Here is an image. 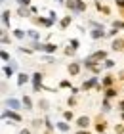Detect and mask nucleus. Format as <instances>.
<instances>
[{"instance_id": "10", "label": "nucleus", "mask_w": 124, "mask_h": 134, "mask_svg": "<svg viewBox=\"0 0 124 134\" xmlns=\"http://www.w3.org/2000/svg\"><path fill=\"white\" fill-rule=\"evenodd\" d=\"M78 134H88V132H78Z\"/></svg>"}, {"instance_id": "3", "label": "nucleus", "mask_w": 124, "mask_h": 134, "mask_svg": "<svg viewBox=\"0 0 124 134\" xmlns=\"http://www.w3.org/2000/svg\"><path fill=\"white\" fill-rule=\"evenodd\" d=\"M101 35H103V33H101V31H99V29H96V31H94V33H92V36H94V38H97V36H101Z\"/></svg>"}, {"instance_id": "11", "label": "nucleus", "mask_w": 124, "mask_h": 134, "mask_svg": "<svg viewBox=\"0 0 124 134\" xmlns=\"http://www.w3.org/2000/svg\"><path fill=\"white\" fill-rule=\"evenodd\" d=\"M122 109H124V103H122Z\"/></svg>"}, {"instance_id": "2", "label": "nucleus", "mask_w": 124, "mask_h": 134, "mask_svg": "<svg viewBox=\"0 0 124 134\" xmlns=\"http://www.w3.org/2000/svg\"><path fill=\"white\" fill-rule=\"evenodd\" d=\"M8 105H10L11 109H17V107H19V103H17L15 100H10V102H8Z\"/></svg>"}, {"instance_id": "6", "label": "nucleus", "mask_w": 124, "mask_h": 134, "mask_svg": "<svg viewBox=\"0 0 124 134\" xmlns=\"http://www.w3.org/2000/svg\"><path fill=\"white\" fill-rule=\"evenodd\" d=\"M23 82H27V75H21L19 77V84H23Z\"/></svg>"}, {"instance_id": "8", "label": "nucleus", "mask_w": 124, "mask_h": 134, "mask_svg": "<svg viewBox=\"0 0 124 134\" xmlns=\"http://www.w3.org/2000/svg\"><path fill=\"white\" fill-rule=\"evenodd\" d=\"M4 73H6L8 77H11V69H10V67H6V69H4Z\"/></svg>"}, {"instance_id": "7", "label": "nucleus", "mask_w": 124, "mask_h": 134, "mask_svg": "<svg viewBox=\"0 0 124 134\" xmlns=\"http://www.w3.org/2000/svg\"><path fill=\"white\" fill-rule=\"evenodd\" d=\"M57 126H59V129H61V130H67V129H69V126H67V125H63V123H59Z\"/></svg>"}, {"instance_id": "4", "label": "nucleus", "mask_w": 124, "mask_h": 134, "mask_svg": "<svg viewBox=\"0 0 124 134\" xmlns=\"http://www.w3.org/2000/svg\"><path fill=\"white\" fill-rule=\"evenodd\" d=\"M40 73H36V75H34V82H36V88H38V82H40Z\"/></svg>"}, {"instance_id": "9", "label": "nucleus", "mask_w": 124, "mask_h": 134, "mask_svg": "<svg viewBox=\"0 0 124 134\" xmlns=\"http://www.w3.org/2000/svg\"><path fill=\"white\" fill-rule=\"evenodd\" d=\"M19 134H31V132H29V130H21Z\"/></svg>"}, {"instance_id": "5", "label": "nucleus", "mask_w": 124, "mask_h": 134, "mask_svg": "<svg viewBox=\"0 0 124 134\" xmlns=\"http://www.w3.org/2000/svg\"><path fill=\"white\" fill-rule=\"evenodd\" d=\"M23 103H25V107H27V109H31V100H29V98H25Z\"/></svg>"}, {"instance_id": "1", "label": "nucleus", "mask_w": 124, "mask_h": 134, "mask_svg": "<svg viewBox=\"0 0 124 134\" xmlns=\"http://www.w3.org/2000/svg\"><path fill=\"white\" fill-rule=\"evenodd\" d=\"M88 123H90L88 117H80L78 119V126H88Z\"/></svg>"}]
</instances>
